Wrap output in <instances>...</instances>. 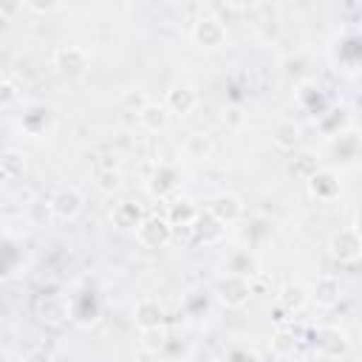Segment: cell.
Instances as JSON below:
<instances>
[{
	"instance_id": "9",
	"label": "cell",
	"mask_w": 362,
	"mask_h": 362,
	"mask_svg": "<svg viewBox=\"0 0 362 362\" xmlns=\"http://www.w3.org/2000/svg\"><path fill=\"white\" fill-rule=\"evenodd\" d=\"M317 351L325 356H337L345 351V334L339 328H322L317 334Z\"/></svg>"
},
{
	"instance_id": "10",
	"label": "cell",
	"mask_w": 362,
	"mask_h": 362,
	"mask_svg": "<svg viewBox=\"0 0 362 362\" xmlns=\"http://www.w3.org/2000/svg\"><path fill=\"white\" fill-rule=\"evenodd\" d=\"M136 325L141 331H150V328H158L161 325V305L156 300H141L136 305Z\"/></svg>"
},
{
	"instance_id": "17",
	"label": "cell",
	"mask_w": 362,
	"mask_h": 362,
	"mask_svg": "<svg viewBox=\"0 0 362 362\" xmlns=\"http://www.w3.org/2000/svg\"><path fill=\"white\" fill-rule=\"evenodd\" d=\"M229 362H255V354L249 348H232L229 351Z\"/></svg>"
},
{
	"instance_id": "2",
	"label": "cell",
	"mask_w": 362,
	"mask_h": 362,
	"mask_svg": "<svg viewBox=\"0 0 362 362\" xmlns=\"http://www.w3.org/2000/svg\"><path fill=\"white\" fill-rule=\"evenodd\" d=\"M136 235H139V240H141L144 246L161 249V246H167L170 238H173V223H170L167 218H144L141 226L136 229Z\"/></svg>"
},
{
	"instance_id": "16",
	"label": "cell",
	"mask_w": 362,
	"mask_h": 362,
	"mask_svg": "<svg viewBox=\"0 0 362 362\" xmlns=\"http://www.w3.org/2000/svg\"><path fill=\"white\" fill-rule=\"evenodd\" d=\"M297 139H300V127L297 124H291V122H283L277 130H274V144L277 147H294L297 144Z\"/></svg>"
},
{
	"instance_id": "12",
	"label": "cell",
	"mask_w": 362,
	"mask_h": 362,
	"mask_svg": "<svg viewBox=\"0 0 362 362\" xmlns=\"http://www.w3.org/2000/svg\"><path fill=\"white\" fill-rule=\"evenodd\" d=\"M48 119H51V116H48V107L34 105V107H28V113H23V127H25V133L40 136V133H45Z\"/></svg>"
},
{
	"instance_id": "11",
	"label": "cell",
	"mask_w": 362,
	"mask_h": 362,
	"mask_svg": "<svg viewBox=\"0 0 362 362\" xmlns=\"http://www.w3.org/2000/svg\"><path fill=\"white\" fill-rule=\"evenodd\" d=\"M195 105H198V96H195L192 88H173V90L167 93V110L189 113Z\"/></svg>"
},
{
	"instance_id": "15",
	"label": "cell",
	"mask_w": 362,
	"mask_h": 362,
	"mask_svg": "<svg viewBox=\"0 0 362 362\" xmlns=\"http://www.w3.org/2000/svg\"><path fill=\"white\" fill-rule=\"evenodd\" d=\"M139 122H141L147 130H158V127H164V122H167V107L144 105V107L139 110Z\"/></svg>"
},
{
	"instance_id": "3",
	"label": "cell",
	"mask_w": 362,
	"mask_h": 362,
	"mask_svg": "<svg viewBox=\"0 0 362 362\" xmlns=\"http://www.w3.org/2000/svg\"><path fill=\"white\" fill-rule=\"evenodd\" d=\"M328 249H331V255L337 260H356L362 255V238H359L356 229H342V232H337L331 238Z\"/></svg>"
},
{
	"instance_id": "5",
	"label": "cell",
	"mask_w": 362,
	"mask_h": 362,
	"mask_svg": "<svg viewBox=\"0 0 362 362\" xmlns=\"http://www.w3.org/2000/svg\"><path fill=\"white\" fill-rule=\"evenodd\" d=\"M54 65L59 68V74L65 76H79L85 68H88V54L76 45H68V48H59L54 54Z\"/></svg>"
},
{
	"instance_id": "13",
	"label": "cell",
	"mask_w": 362,
	"mask_h": 362,
	"mask_svg": "<svg viewBox=\"0 0 362 362\" xmlns=\"http://www.w3.org/2000/svg\"><path fill=\"white\" fill-rule=\"evenodd\" d=\"M141 212H139V206L136 204H130V201H124V204H119L116 209H113V223L116 226H122V229H139L141 226Z\"/></svg>"
},
{
	"instance_id": "18",
	"label": "cell",
	"mask_w": 362,
	"mask_h": 362,
	"mask_svg": "<svg viewBox=\"0 0 362 362\" xmlns=\"http://www.w3.org/2000/svg\"><path fill=\"white\" fill-rule=\"evenodd\" d=\"M11 99H14V85H11V82H3V105L8 107Z\"/></svg>"
},
{
	"instance_id": "19",
	"label": "cell",
	"mask_w": 362,
	"mask_h": 362,
	"mask_svg": "<svg viewBox=\"0 0 362 362\" xmlns=\"http://www.w3.org/2000/svg\"><path fill=\"white\" fill-rule=\"evenodd\" d=\"M356 232H359V238H362V215H359V221H356V226H354Z\"/></svg>"
},
{
	"instance_id": "14",
	"label": "cell",
	"mask_w": 362,
	"mask_h": 362,
	"mask_svg": "<svg viewBox=\"0 0 362 362\" xmlns=\"http://www.w3.org/2000/svg\"><path fill=\"white\" fill-rule=\"evenodd\" d=\"M23 170H25V161H23V153H17V150H6L3 153V178L6 181H17L20 175H23Z\"/></svg>"
},
{
	"instance_id": "6",
	"label": "cell",
	"mask_w": 362,
	"mask_h": 362,
	"mask_svg": "<svg viewBox=\"0 0 362 362\" xmlns=\"http://www.w3.org/2000/svg\"><path fill=\"white\" fill-rule=\"evenodd\" d=\"M192 37L204 45V48H218L223 42V25L215 17H201L192 28Z\"/></svg>"
},
{
	"instance_id": "8",
	"label": "cell",
	"mask_w": 362,
	"mask_h": 362,
	"mask_svg": "<svg viewBox=\"0 0 362 362\" xmlns=\"http://www.w3.org/2000/svg\"><path fill=\"white\" fill-rule=\"evenodd\" d=\"M240 212H243V206H240V201H238L235 195H218V198H212V204H209V215H212L218 223H229V221H235Z\"/></svg>"
},
{
	"instance_id": "7",
	"label": "cell",
	"mask_w": 362,
	"mask_h": 362,
	"mask_svg": "<svg viewBox=\"0 0 362 362\" xmlns=\"http://www.w3.org/2000/svg\"><path fill=\"white\" fill-rule=\"evenodd\" d=\"M308 189H311L314 198H320V201H331V198L339 192V181L334 178V173H328V170H317V173L308 178Z\"/></svg>"
},
{
	"instance_id": "4",
	"label": "cell",
	"mask_w": 362,
	"mask_h": 362,
	"mask_svg": "<svg viewBox=\"0 0 362 362\" xmlns=\"http://www.w3.org/2000/svg\"><path fill=\"white\" fill-rule=\"evenodd\" d=\"M218 297L226 305H243L249 300V280L243 274H226L218 283Z\"/></svg>"
},
{
	"instance_id": "1",
	"label": "cell",
	"mask_w": 362,
	"mask_h": 362,
	"mask_svg": "<svg viewBox=\"0 0 362 362\" xmlns=\"http://www.w3.org/2000/svg\"><path fill=\"white\" fill-rule=\"evenodd\" d=\"M82 206H85V198L76 187H59L48 201L51 215L59 218V221H74L82 212Z\"/></svg>"
}]
</instances>
